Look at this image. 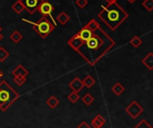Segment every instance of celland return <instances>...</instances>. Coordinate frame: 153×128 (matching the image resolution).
<instances>
[{"mask_svg":"<svg viewBox=\"0 0 153 128\" xmlns=\"http://www.w3.org/2000/svg\"><path fill=\"white\" fill-rule=\"evenodd\" d=\"M46 104H47L50 109H56V108L59 105V100H58V99H57L56 96L51 95V96L48 99V100L46 101Z\"/></svg>","mask_w":153,"mask_h":128,"instance_id":"obj_17","label":"cell"},{"mask_svg":"<svg viewBox=\"0 0 153 128\" xmlns=\"http://www.w3.org/2000/svg\"><path fill=\"white\" fill-rule=\"evenodd\" d=\"M12 74L13 76H17V75H20V76H27L29 74V71L22 65H18L12 72Z\"/></svg>","mask_w":153,"mask_h":128,"instance_id":"obj_13","label":"cell"},{"mask_svg":"<svg viewBox=\"0 0 153 128\" xmlns=\"http://www.w3.org/2000/svg\"><path fill=\"white\" fill-rule=\"evenodd\" d=\"M116 45L115 40L100 27L92 32L89 39L83 42L77 53L91 66L95 65Z\"/></svg>","mask_w":153,"mask_h":128,"instance_id":"obj_1","label":"cell"},{"mask_svg":"<svg viewBox=\"0 0 153 128\" xmlns=\"http://www.w3.org/2000/svg\"><path fill=\"white\" fill-rule=\"evenodd\" d=\"M21 2L23 4L24 9L30 14H33L37 11L40 0H21Z\"/></svg>","mask_w":153,"mask_h":128,"instance_id":"obj_7","label":"cell"},{"mask_svg":"<svg viewBox=\"0 0 153 128\" xmlns=\"http://www.w3.org/2000/svg\"><path fill=\"white\" fill-rule=\"evenodd\" d=\"M125 111L132 119H136L138 117H140L143 114V112L144 111V109L136 100H133L126 108Z\"/></svg>","mask_w":153,"mask_h":128,"instance_id":"obj_6","label":"cell"},{"mask_svg":"<svg viewBox=\"0 0 153 128\" xmlns=\"http://www.w3.org/2000/svg\"><path fill=\"white\" fill-rule=\"evenodd\" d=\"M19 98L20 94L5 80L0 82V110L2 112H5Z\"/></svg>","mask_w":153,"mask_h":128,"instance_id":"obj_3","label":"cell"},{"mask_svg":"<svg viewBox=\"0 0 153 128\" xmlns=\"http://www.w3.org/2000/svg\"><path fill=\"white\" fill-rule=\"evenodd\" d=\"M117 0H106V2L108 3V4H110V3H115V2H117Z\"/></svg>","mask_w":153,"mask_h":128,"instance_id":"obj_30","label":"cell"},{"mask_svg":"<svg viewBox=\"0 0 153 128\" xmlns=\"http://www.w3.org/2000/svg\"><path fill=\"white\" fill-rule=\"evenodd\" d=\"M56 21L58 22V23H60L61 25H65L67 22H70V20H71V18H70V16L65 13V12H61L59 14H57V16H56Z\"/></svg>","mask_w":153,"mask_h":128,"instance_id":"obj_14","label":"cell"},{"mask_svg":"<svg viewBox=\"0 0 153 128\" xmlns=\"http://www.w3.org/2000/svg\"><path fill=\"white\" fill-rule=\"evenodd\" d=\"M3 39H4V36H3V34L1 33V31H0V41H1Z\"/></svg>","mask_w":153,"mask_h":128,"instance_id":"obj_32","label":"cell"},{"mask_svg":"<svg viewBox=\"0 0 153 128\" xmlns=\"http://www.w3.org/2000/svg\"><path fill=\"white\" fill-rule=\"evenodd\" d=\"M127 1H128L129 3H131V4H134L136 0H127Z\"/></svg>","mask_w":153,"mask_h":128,"instance_id":"obj_33","label":"cell"},{"mask_svg":"<svg viewBox=\"0 0 153 128\" xmlns=\"http://www.w3.org/2000/svg\"><path fill=\"white\" fill-rule=\"evenodd\" d=\"M27 81V78L25 76H13V83L17 85V86H22Z\"/></svg>","mask_w":153,"mask_h":128,"instance_id":"obj_23","label":"cell"},{"mask_svg":"<svg viewBox=\"0 0 153 128\" xmlns=\"http://www.w3.org/2000/svg\"><path fill=\"white\" fill-rule=\"evenodd\" d=\"M142 63L143 65L147 68L149 69L150 71H152L153 70V53L152 52H150L148 53L142 60Z\"/></svg>","mask_w":153,"mask_h":128,"instance_id":"obj_12","label":"cell"},{"mask_svg":"<svg viewBox=\"0 0 153 128\" xmlns=\"http://www.w3.org/2000/svg\"><path fill=\"white\" fill-rule=\"evenodd\" d=\"M0 31H2V28L0 27Z\"/></svg>","mask_w":153,"mask_h":128,"instance_id":"obj_34","label":"cell"},{"mask_svg":"<svg viewBox=\"0 0 153 128\" xmlns=\"http://www.w3.org/2000/svg\"><path fill=\"white\" fill-rule=\"evenodd\" d=\"M75 4L80 9H83L88 4V0H76Z\"/></svg>","mask_w":153,"mask_h":128,"instance_id":"obj_28","label":"cell"},{"mask_svg":"<svg viewBox=\"0 0 153 128\" xmlns=\"http://www.w3.org/2000/svg\"><path fill=\"white\" fill-rule=\"evenodd\" d=\"M134 128H153L152 125L146 120V119H143L139 122V124H137Z\"/></svg>","mask_w":153,"mask_h":128,"instance_id":"obj_27","label":"cell"},{"mask_svg":"<svg viewBox=\"0 0 153 128\" xmlns=\"http://www.w3.org/2000/svg\"><path fill=\"white\" fill-rule=\"evenodd\" d=\"M82 83H83L84 87H86L87 89L92 88V86H93V85L95 84V83H96L95 79H94L91 75H90V74L86 75L85 78H84L83 80H82Z\"/></svg>","mask_w":153,"mask_h":128,"instance_id":"obj_16","label":"cell"},{"mask_svg":"<svg viewBox=\"0 0 153 128\" xmlns=\"http://www.w3.org/2000/svg\"><path fill=\"white\" fill-rule=\"evenodd\" d=\"M69 87L73 92H79L84 88V85L82 83V81L79 77H74V79H73L69 83Z\"/></svg>","mask_w":153,"mask_h":128,"instance_id":"obj_9","label":"cell"},{"mask_svg":"<svg viewBox=\"0 0 153 128\" xmlns=\"http://www.w3.org/2000/svg\"><path fill=\"white\" fill-rule=\"evenodd\" d=\"M76 128H91V127L90 125H88L86 121H82V123Z\"/></svg>","mask_w":153,"mask_h":128,"instance_id":"obj_29","label":"cell"},{"mask_svg":"<svg viewBox=\"0 0 153 128\" xmlns=\"http://www.w3.org/2000/svg\"><path fill=\"white\" fill-rule=\"evenodd\" d=\"M128 16L129 13L117 2L102 6V10L98 14V17L113 31H116Z\"/></svg>","mask_w":153,"mask_h":128,"instance_id":"obj_2","label":"cell"},{"mask_svg":"<svg viewBox=\"0 0 153 128\" xmlns=\"http://www.w3.org/2000/svg\"><path fill=\"white\" fill-rule=\"evenodd\" d=\"M3 76H4V73L0 70V80H1V78H2Z\"/></svg>","mask_w":153,"mask_h":128,"instance_id":"obj_31","label":"cell"},{"mask_svg":"<svg viewBox=\"0 0 153 128\" xmlns=\"http://www.w3.org/2000/svg\"><path fill=\"white\" fill-rule=\"evenodd\" d=\"M68 100H70L71 103L74 104L76 103L79 100H80V95L78 94V92H72L68 96H67Z\"/></svg>","mask_w":153,"mask_h":128,"instance_id":"obj_25","label":"cell"},{"mask_svg":"<svg viewBox=\"0 0 153 128\" xmlns=\"http://www.w3.org/2000/svg\"><path fill=\"white\" fill-rule=\"evenodd\" d=\"M111 91L113 92V93H114L116 96H120V95L126 91V88H125V86H124L121 83H115V84L112 86Z\"/></svg>","mask_w":153,"mask_h":128,"instance_id":"obj_15","label":"cell"},{"mask_svg":"<svg viewBox=\"0 0 153 128\" xmlns=\"http://www.w3.org/2000/svg\"><path fill=\"white\" fill-rule=\"evenodd\" d=\"M82 102L85 105L91 106L93 103V101H94V97L91 93H86V94L83 95V97L82 98Z\"/></svg>","mask_w":153,"mask_h":128,"instance_id":"obj_22","label":"cell"},{"mask_svg":"<svg viewBox=\"0 0 153 128\" xmlns=\"http://www.w3.org/2000/svg\"><path fill=\"white\" fill-rule=\"evenodd\" d=\"M130 44H131L134 48H138L139 47L142 46V44H143V39H142L139 36H134V37H133V38L131 39Z\"/></svg>","mask_w":153,"mask_h":128,"instance_id":"obj_21","label":"cell"},{"mask_svg":"<svg viewBox=\"0 0 153 128\" xmlns=\"http://www.w3.org/2000/svg\"><path fill=\"white\" fill-rule=\"evenodd\" d=\"M85 26H86L88 29H90L91 31H96L97 29H99V28L100 27L99 22H98L96 19H91Z\"/></svg>","mask_w":153,"mask_h":128,"instance_id":"obj_20","label":"cell"},{"mask_svg":"<svg viewBox=\"0 0 153 128\" xmlns=\"http://www.w3.org/2000/svg\"><path fill=\"white\" fill-rule=\"evenodd\" d=\"M92 32L93 31H91L90 29H88L86 26H83L77 33H76V35L84 42V41H86L87 39H89L90 38H91V36L92 35Z\"/></svg>","mask_w":153,"mask_h":128,"instance_id":"obj_10","label":"cell"},{"mask_svg":"<svg viewBox=\"0 0 153 128\" xmlns=\"http://www.w3.org/2000/svg\"><path fill=\"white\" fill-rule=\"evenodd\" d=\"M23 22L30 23V25H32L33 30L39 34V36H40L42 39H46L51 32L54 31L56 25L48 18V17H44L42 16L40 19H39L37 22H30L27 19H22Z\"/></svg>","mask_w":153,"mask_h":128,"instance_id":"obj_4","label":"cell"},{"mask_svg":"<svg viewBox=\"0 0 153 128\" xmlns=\"http://www.w3.org/2000/svg\"><path fill=\"white\" fill-rule=\"evenodd\" d=\"M55 10L54 5L48 0H40L39 6L37 8V11L44 17H48L49 16L51 18V20L53 21V23L56 25V22H54V18L52 16V13Z\"/></svg>","mask_w":153,"mask_h":128,"instance_id":"obj_5","label":"cell"},{"mask_svg":"<svg viewBox=\"0 0 153 128\" xmlns=\"http://www.w3.org/2000/svg\"><path fill=\"white\" fill-rule=\"evenodd\" d=\"M12 9L13 10V12L17 14H20L23 10H24V7H23V4H22L21 0H17L15 3L13 4L12 5Z\"/></svg>","mask_w":153,"mask_h":128,"instance_id":"obj_19","label":"cell"},{"mask_svg":"<svg viewBox=\"0 0 153 128\" xmlns=\"http://www.w3.org/2000/svg\"><path fill=\"white\" fill-rule=\"evenodd\" d=\"M107 120L101 116V115H97L95 118H93V119L91 122V127L93 128H101L105 124H106Z\"/></svg>","mask_w":153,"mask_h":128,"instance_id":"obj_11","label":"cell"},{"mask_svg":"<svg viewBox=\"0 0 153 128\" xmlns=\"http://www.w3.org/2000/svg\"><path fill=\"white\" fill-rule=\"evenodd\" d=\"M142 4L148 12L153 11V0H143Z\"/></svg>","mask_w":153,"mask_h":128,"instance_id":"obj_26","label":"cell"},{"mask_svg":"<svg viewBox=\"0 0 153 128\" xmlns=\"http://www.w3.org/2000/svg\"><path fill=\"white\" fill-rule=\"evenodd\" d=\"M9 39H10V40H12L13 43L18 44V43L22 39V33H21L19 31L16 30V31H13V33L10 35Z\"/></svg>","mask_w":153,"mask_h":128,"instance_id":"obj_18","label":"cell"},{"mask_svg":"<svg viewBox=\"0 0 153 128\" xmlns=\"http://www.w3.org/2000/svg\"><path fill=\"white\" fill-rule=\"evenodd\" d=\"M9 55L10 54L5 48L0 47V62H4L9 57Z\"/></svg>","mask_w":153,"mask_h":128,"instance_id":"obj_24","label":"cell"},{"mask_svg":"<svg viewBox=\"0 0 153 128\" xmlns=\"http://www.w3.org/2000/svg\"><path fill=\"white\" fill-rule=\"evenodd\" d=\"M82 44H83V41H82L76 34H74V36H72V37L68 39V41H67V45H68L73 50H74V51H76V52H77V50L79 49V48H80Z\"/></svg>","mask_w":153,"mask_h":128,"instance_id":"obj_8","label":"cell"}]
</instances>
